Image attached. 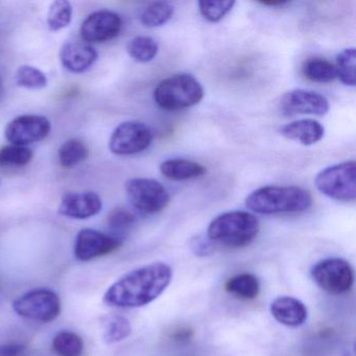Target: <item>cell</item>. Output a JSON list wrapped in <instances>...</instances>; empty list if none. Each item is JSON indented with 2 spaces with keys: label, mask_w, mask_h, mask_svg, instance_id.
<instances>
[{
  "label": "cell",
  "mask_w": 356,
  "mask_h": 356,
  "mask_svg": "<svg viewBox=\"0 0 356 356\" xmlns=\"http://www.w3.org/2000/svg\"><path fill=\"white\" fill-rule=\"evenodd\" d=\"M99 59L97 49L86 42L66 43L60 53L62 65L72 74H83L90 70Z\"/></svg>",
  "instance_id": "cell-15"
},
{
  "label": "cell",
  "mask_w": 356,
  "mask_h": 356,
  "mask_svg": "<svg viewBox=\"0 0 356 356\" xmlns=\"http://www.w3.org/2000/svg\"><path fill=\"white\" fill-rule=\"evenodd\" d=\"M122 18L115 12L101 10L90 14L81 26V36L86 43H101L116 38L122 31Z\"/></svg>",
  "instance_id": "cell-13"
},
{
  "label": "cell",
  "mask_w": 356,
  "mask_h": 356,
  "mask_svg": "<svg viewBox=\"0 0 356 356\" xmlns=\"http://www.w3.org/2000/svg\"><path fill=\"white\" fill-rule=\"evenodd\" d=\"M189 337H191V333H189L188 330L178 331V332L175 334V339H189Z\"/></svg>",
  "instance_id": "cell-35"
},
{
  "label": "cell",
  "mask_w": 356,
  "mask_h": 356,
  "mask_svg": "<svg viewBox=\"0 0 356 356\" xmlns=\"http://www.w3.org/2000/svg\"><path fill=\"white\" fill-rule=\"evenodd\" d=\"M259 222L247 211H229L216 216L207 230L212 243L227 248H243L257 237Z\"/></svg>",
  "instance_id": "cell-3"
},
{
  "label": "cell",
  "mask_w": 356,
  "mask_h": 356,
  "mask_svg": "<svg viewBox=\"0 0 356 356\" xmlns=\"http://www.w3.org/2000/svg\"><path fill=\"white\" fill-rule=\"evenodd\" d=\"M316 284L331 295H343L353 286L354 273L351 264L343 258L321 260L312 270Z\"/></svg>",
  "instance_id": "cell-8"
},
{
  "label": "cell",
  "mask_w": 356,
  "mask_h": 356,
  "mask_svg": "<svg viewBox=\"0 0 356 356\" xmlns=\"http://www.w3.org/2000/svg\"><path fill=\"white\" fill-rule=\"evenodd\" d=\"M15 81L18 86L30 90H39L49 84L44 72L31 65L20 66L16 72Z\"/></svg>",
  "instance_id": "cell-29"
},
{
  "label": "cell",
  "mask_w": 356,
  "mask_h": 356,
  "mask_svg": "<svg viewBox=\"0 0 356 356\" xmlns=\"http://www.w3.org/2000/svg\"><path fill=\"white\" fill-rule=\"evenodd\" d=\"M303 74L306 79L316 83H330L337 79L335 66L321 58L307 60L303 65Z\"/></svg>",
  "instance_id": "cell-23"
},
{
  "label": "cell",
  "mask_w": 356,
  "mask_h": 356,
  "mask_svg": "<svg viewBox=\"0 0 356 356\" xmlns=\"http://www.w3.org/2000/svg\"><path fill=\"white\" fill-rule=\"evenodd\" d=\"M13 308L16 314L22 318L49 323L61 314V300L51 289H33L17 298L14 301Z\"/></svg>",
  "instance_id": "cell-6"
},
{
  "label": "cell",
  "mask_w": 356,
  "mask_h": 356,
  "mask_svg": "<svg viewBox=\"0 0 356 356\" xmlns=\"http://www.w3.org/2000/svg\"><path fill=\"white\" fill-rule=\"evenodd\" d=\"M136 218L130 210L116 208L108 216V226L113 232L124 234L134 226Z\"/></svg>",
  "instance_id": "cell-31"
},
{
  "label": "cell",
  "mask_w": 356,
  "mask_h": 356,
  "mask_svg": "<svg viewBox=\"0 0 356 356\" xmlns=\"http://www.w3.org/2000/svg\"><path fill=\"white\" fill-rule=\"evenodd\" d=\"M174 7L166 1H157L145 8L140 22L145 28H159L168 24L174 16Z\"/></svg>",
  "instance_id": "cell-22"
},
{
  "label": "cell",
  "mask_w": 356,
  "mask_h": 356,
  "mask_svg": "<svg viewBox=\"0 0 356 356\" xmlns=\"http://www.w3.org/2000/svg\"><path fill=\"white\" fill-rule=\"evenodd\" d=\"M51 122L44 116L22 115L8 124L6 138L11 145L28 147L43 140L51 133Z\"/></svg>",
  "instance_id": "cell-11"
},
{
  "label": "cell",
  "mask_w": 356,
  "mask_h": 356,
  "mask_svg": "<svg viewBox=\"0 0 356 356\" xmlns=\"http://www.w3.org/2000/svg\"><path fill=\"white\" fill-rule=\"evenodd\" d=\"M261 5L268 6V7H279V6L286 5V1H261Z\"/></svg>",
  "instance_id": "cell-34"
},
{
  "label": "cell",
  "mask_w": 356,
  "mask_h": 356,
  "mask_svg": "<svg viewBox=\"0 0 356 356\" xmlns=\"http://www.w3.org/2000/svg\"><path fill=\"white\" fill-rule=\"evenodd\" d=\"M356 51L354 47L343 49L335 59L337 78L346 86H355Z\"/></svg>",
  "instance_id": "cell-26"
},
{
  "label": "cell",
  "mask_w": 356,
  "mask_h": 356,
  "mask_svg": "<svg viewBox=\"0 0 356 356\" xmlns=\"http://www.w3.org/2000/svg\"><path fill=\"white\" fill-rule=\"evenodd\" d=\"M172 270L164 262H153L127 273L104 295L110 307H143L155 301L172 282Z\"/></svg>",
  "instance_id": "cell-1"
},
{
  "label": "cell",
  "mask_w": 356,
  "mask_h": 356,
  "mask_svg": "<svg viewBox=\"0 0 356 356\" xmlns=\"http://www.w3.org/2000/svg\"><path fill=\"white\" fill-rule=\"evenodd\" d=\"M204 88L195 76L178 74L161 81L154 90L155 103L166 111H179L201 103Z\"/></svg>",
  "instance_id": "cell-4"
},
{
  "label": "cell",
  "mask_w": 356,
  "mask_h": 356,
  "mask_svg": "<svg viewBox=\"0 0 356 356\" xmlns=\"http://www.w3.org/2000/svg\"><path fill=\"white\" fill-rule=\"evenodd\" d=\"M0 356H34L32 350L22 343H9L0 345Z\"/></svg>",
  "instance_id": "cell-32"
},
{
  "label": "cell",
  "mask_w": 356,
  "mask_h": 356,
  "mask_svg": "<svg viewBox=\"0 0 356 356\" xmlns=\"http://www.w3.org/2000/svg\"><path fill=\"white\" fill-rule=\"evenodd\" d=\"M212 245L213 243L209 241L208 237L202 236L193 239V243H191L193 252L199 256H205L211 253Z\"/></svg>",
  "instance_id": "cell-33"
},
{
  "label": "cell",
  "mask_w": 356,
  "mask_h": 356,
  "mask_svg": "<svg viewBox=\"0 0 356 356\" xmlns=\"http://www.w3.org/2000/svg\"><path fill=\"white\" fill-rule=\"evenodd\" d=\"M72 3L66 0H57L51 3L47 13V26L53 32H59L70 26L72 24Z\"/></svg>",
  "instance_id": "cell-25"
},
{
  "label": "cell",
  "mask_w": 356,
  "mask_h": 356,
  "mask_svg": "<svg viewBox=\"0 0 356 356\" xmlns=\"http://www.w3.org/2000/svg\"><path fill=\"white\" fill-rule=\"evenodd\" d=\"M235 1L222 0V1H199V10L201 15L209 22H218L224 19L227 14L230 13L234 7Z\"/></svg>",
  "instance_id": "cell-30"
},
{
  "label": "cell",
  "mask_w": 356,
  "mask_h": 356,
  "mask_svg": "<svg viewBox=\"0 0 356 356\" xmlns=\"http://www.w3.org/2000/svg\"><path fill=\"white\" fill-rule=\"evenodd\" d=\"M126 193L131 205L143 214L158 213L170 201L168 189L154 179H131L126 183Z\"/></svg>",
  "instance_id": "cell-7"
},
{
  "label": "cell",
  "mask_w": 356,
  "mask_h": 356,
  "mask_svg": "<svg viewBox=\"0 0 356 356\" xmlns=\"http://www.w3.org/2000/svg\"><path fill=\"white\" fill-rule=\"evenodd\" d=\"M278 110L283 116H324L330 110L328 99L314 91L295 89L281 97Z\"/></svg>",
  "instance_id": "cell-10"
},
{
  "label": "cell",
  "mask_w": 356,
  "mask_h": 356,
  "mask_svg": "<svg viewBox=\"0 0 356 356\" xmlns=\"http://www.w3.org/2000/svg\"><path fill=\"white\" fill-rule=\"evenodd\" d=\"M225 289L241 299L253 300L259 295L260 283L255 275L243 273L229 279Z\"/></svg>",
  "instance_id": "cell-19"
},
{
  "label": "cell",
  "mask_w": 356,
  "mask_h": 356,
  "mask_svg": "<svg viewBox=\"0 0 356 356\" xmlns=\"http://www.w3.org/2000/svg\"><path fill=\"white\" fill-rule=\"evenodd\" d=\"M127 51L134 61L147 63L157 57L159 45L152 37L137 36L129 41Z\"/></svg>",
  "instance_id": "cell-20"
},
{
  "label": "cell",
  "mask_w": 356,
  "mask_h": 356,
  "mask_svg": "<svg viewBox=\"0 0 356 356\" xmlns=\"http://www.w3.org/2000/svg\"><path fill=\"white\" fill-rule=\"evenodd\" d=\"M103 209V201L92 191L68 193L62 197L59 213L74 220H86L97 216Z\"/></svg>",
  "instance_id": "cell-14"
},
{
  "label": "cell",
  "mask_w": 356,
  "mask_h": 356,
  "mask_svg": "<svg viewBox=\"0 0 356 356\" xmlns=\"http://www.w3.org/2000/svg\"><path fill=\"white\" fill-rule=\"evenodd\" d=\"M53 350L58 356H82L84 341L78 333L61 331L54 337Z\"/></svg>",
  "instance_id": "cell-24"
},
{
  "label": "cell",
  "mask_w": 356,
  "mask_h": 356,
  "mask_svg": "<svg viewBox=\"0 0 356 356\" xmlns=\"http://www.w3.org/2000/svg\"><path fill=\"white\" fill-rule=\"evenodd\" d=\"M279 132L289 140L309 147L322 140L325 135V129L318 120H299L284 124Z\"/></svg>",
  "instance_id": "cell-17"
},
{
  "label": "cell",
  "mask_w": 356,
  "mask_h": 356,
  "mask_svg": "<svg viewBox=\"0 0 356 356\" xmlns=\"http://www.w3.org/2000/svg\"><path fill=\"white\" fill-rule=\"evenodd\" d=\"M132 332L130 321L122 316H113L108 318L104 327L103 339L105 343H116L124 341Z\"/></svg>",
  "instance_id": "cell-27"
},
{
  "label": "cell",
  "mask_w": 356,
  "mask_h": 356,
  "mask_svg": "<svg viewBox=\"0 0 356 356\" xmlns=\"http://www.w3.org/2000/svg\"><path fill=\"white\" fill-rule=\"evenodd\" d=\"M33 159L32 149L19 145H7L0 149V166L3 168H22Z\"/></svg>",
  "instance_id": "cell-28"
},
{
  "label": "cell",
  "mask_w": 356,
  "mask_h": 356,
  "mask_svg": "<svg viewBox=\"0 0 356 356\" xmlns=\"http://www.w3.org/2000/svg\"><path fill=\"white\" fill-rule=\"evenodd\" d=\"M58 156L63 168H72L88 158L89 149L80 139L72 138L61 145Z\"/></svg>",
  "instance_id": "cell-21"
},
{
  "label": "cell",
  "mask_w": 356,
  "mask_h": 356,
  "mask_svg": "<svg viewBox=\"0 0 356 356\" xmlns=\"http://www.w3.org/2000/svg\"><path fill=\"white\" fill-rule=\"evenodd\" d=\"M312 205V195L298 186H264L245 199L248 209L259 214L300 213Z\"/></svg>",
  "instance_id": "cell-2"
},
{
  "label": "cell",
  "mask_w": 356,
  "mask_h": 356,
  "mask_svg": "<svg viewBox=\"0 0 356 356\" xmlns=\"http://www.w3.org/2000/svg\"><path fill=\"white\" fill-rule=\"evenodd\" d=\"M316 188L335 201L353 202L356 197V163L346 161L329 166L318 172Z\"/></svg>",
  "instance_id": "cell-5"
},
{
  "label": "cell",
  "mask_w": 356,
  "mask_h": 356,
  "mask_svg": "<svg viewBox=\"0 0 356 356\" xmlns=\"http://www.w3.org/2000/svg\"><path fill=\"white\" fill-rule=\"evenodd\" d=\"M122 239L95 229H82L74 243V256L80 261H90L113 253L122 245Z\"/></svg>",
  "instance_id": "cell-12"
},
{
  "label": "cell",
  "mask_w": 356,
  "mask_h": 356,
  "mask_svg": "<svg viewBox=\"0 0 356 356\" xmlns=\"http://www.w3.org/2000/svg\"><path fill=\"white\" fill-rule=\"evenodd\" d=\"M151 129L140 122H124L112 133L109 149L118 156H131L141 153L153 143Z\"/></svg>",
  "instance_id": "cell-9"
},
{
  "label": "cell",
  "mask_w": 356,
  "mask_h": 356,
  "mask_svg": "<svg viewBox=\"0 0 356 356\" xmlns=\"http://www.w3.org/2000/svg\"><path fill=\"white\" fill-rule=\"evenodd\" d=\"M275 320L287 327L302 326L307 320V308L303 302L289 296L276 298L270 304Z\"/></svg>",
  "instance_id": "cell-16"
},
{
  "label": "cell",
  "mask_w": 356,
  "mask_h": 356,
  "mask_svg": "<svg viewBox=\"0 0 356 356\" xmlns=\"http://www.w3.org/2000/svg\"><path fill=\"white\" fill-rule=\"evenodd\" d=\"M160 172L172 181H187L200 178L207 172L205 166L191 160L175 158L162 162Z\"/></svg>",
  "instance_id": "cell-18"
}]
</instances>
